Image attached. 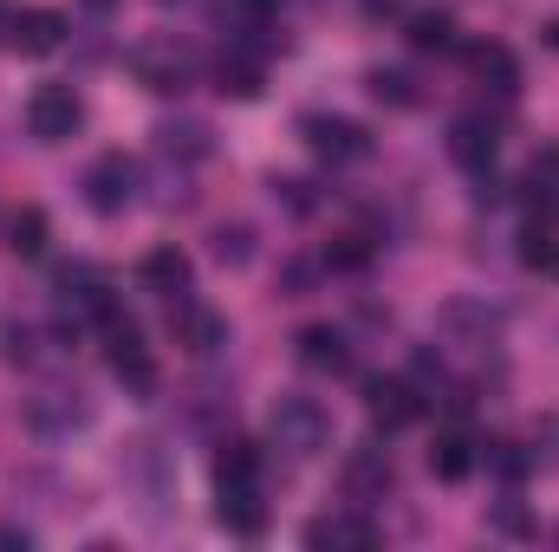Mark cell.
<instances>
[{
  "label": "cell",
  "instance_id": "cell-10",
  "mask_svg": "<svg viewBox=\"0 0 559 552\" xmlns=\"http://www.w3.org/2000/svg\"><path fill=\"white\" fill-rule=\"evenodd\" d=\"M365 410H371V422L391 435V429H411L423 416V397H417V384H404V377H371V384H365Z\"/></svg>",
  "mask_w": 559,
  "mask_h": 552
},
{
  "label": "cell",
  "instance_id": "cell-4",
  "mask_svg": "<svg viewBox=\"0 0 559 552\" xmlns=\"http://www.w3.org/2000/svg\"><path fill=\"white\" fill-rule=\"evenodd\" d=\"M85 422H92V404H85V391H79V384H46V391H33V397H26V429H33V435H46V442L72 435V429H85Z\"/></svg>",
  "mask_w": 559,
  "mask_h": 552
},
{
  "label": "cell",
  "instance_id": "cell-32",
  "mask_svg": "<svg viewBox=\"0 0 559 552\" xmlns=\"http://www.w3.org/2000/svg\"><path fill=\"white\" fill-rule=\"evenodd\" d=\"M26 547H33L26 527H0V552H26Z\"/></svg>",
  "mask_w": 559,
  "mask_h": 552
},
{
  "label": "cell",
  "instance_id": "cell-5",
  "mask_svg": "<svg viewBox=\"0 0 559 552\" xmlns=\"http://www.w3.org/2000/svg\"><path fill=\"white\" fill-rule=\"evenodd\" d=\"M52 292H59V312L72 319V325H98L118 299H111V279L98 274V267H85V261H72V267H59L52 279Z\"/></svg>",
  "mask_w": 559,
  "mask_h": 552
},
{
  "label": "cell",
  "instance_id": "cell-3",
  "mask_svg": "<svg viewBox=\"0 0 559 552\" xmlns=\"http://www.w3.org/2000/svg\"><path fill=\"white\" fill-rule=\"evenodd\" d=\"M138 189H143V169L124 149H105V156L85 169V202H92L98 215H124V208L138 202Z\"/></svg>",
  "mask_w": 559,
  "mask_h": 552
},
{
  "label": "cell",
  "instance_id": "cell-31",
  "mask_svg": "<svg viewBox=\"0 0 559 552\" xmlns=\"http://www.w3.org/2000/svg\"><path fill=\"white\" fill-rule=\"evenodd\" d=\"M274 202H286L293 215H312V182H299V176H274Z\"/></svg>",
  "mask_w": 559,
  "mask_h": 552
},
{
  "label": "cell",
  "instance_id": "cell-11",
  "mask_svg": "<svg viewBox=\"0 0 559 552\" xmlns=\"http://www.w3.org/2000/svg\"><path fill=\"white\" fill-rule=\"evenodd\" d=\"M156 156L163 163H209L215 156V131L202 124V118H169V124H156Z\"/></svg>",
  "mask_w": 559,
  "mask_h": 552
},
{
  "label": "cell",
  "instance_id": "cell-30",
  "mask_svg": "<svg viewBox=\"0 0 559 552\" xmlns=\"http://www.w3.org/2000/svg\"><path fill=\"white\" fill-rule=\"evenodd\" d=\"M488 468H495L501 481H521V475H527V455H521L514 442H488Z\"/></svg>",
  "mask_w": 559,
  "mask_h": 552
},
{
  "label": "cell",
  "instance_id": "cell-6",
  "mask_svg": "<svg viewBox=\"0 0 559 552\" xmlns=\"http://www.w3.org/2000/svg\"><path fill=\"white\" fill-rule=\"evenodd\" d=\"M299 137H306V149H312L319 163H358V156H371L365 124L332 118V111H306V118H299Z\"/></svg>",
  "mask_w": 559,
  "mask_h": 552
},
{
  "label": "cell",
  "instance_id": "cell-1",
  "mask_svg": "<svg viewBox=\"0 0 559 552\" xmlns=\"http://www.w3.org/2000/svg\"><path fill=\"white\" fill-rule=\"evenodd\" d=\"M267 435H274V448H286L293 461H312L325 442H332V410L319 404V397H280L274 410H267Z\"/></svg>",
  "mask_w": 559,
  "mask_h": 552
},
{
  "label": "cell",
  "instance_id": "cell-33",
  "mask_svg": "<svg viewBox=\"0 0 559 552\" xmlns=\"http://www.w3.org/2000/svg\"><path fill=\"white\" fill-rule=\"evenodd\" d=\"M495 527H501V533H527V514H521V507H501Z\"/></svg>",
  "mask_w": 559,
  "mask_h": 552
},
{
  "label": "cell",
  "instance_id": "cell-34",
  "mask_svg": "<svg viewBox=\"0 0 559 552\" xmlns=\"http://www.w3.org/2000/svg\"><path fill=\"white\" fill-rule=\"evenodd\" d=\"M547 46L559 52V20H547Z\"/></svg>",
  "mask_w": 559,
  "mask_h": 552
},
{
  "label": "cell",
  "instance_id": "cell-36",
  "mask_svg": "<svg viewBox=\"0 0 559 552\" xmlns=\"http://www.w3.org/2000/svg\"><path fill=\"white\" fill-rule=\"evenodd\" d=\"M248 7H254V13H267V7H274V0H248Z\"/></svg>",
  "mask_w": 559,
  "mask_h": 552
},
{
  "label": "cell",
  "instance_id": "cell-26",
  "mask_svg": "<svg viewBox=\"0 0 559 552\" xmlns=\"http://www.w3.org/2000/svg\"><path fill=\"white\" fill-rule=\"evenodd\" d=\"M235 481H261V455L248 442H228L215 455V488H235Z\"/></svg>",
  "mask_w": 559,
  "mask_h": 552
},
{
  "label": "cell",
  "instance_id": "cell-19",
  "mask_svg": "<svg viewBox=\"0 0 559 552\" xmlns=\"http://www.w3.org/2000/svg\"><path fill=\"white\" fill-rule=\"evenodd\" d=\"M468 72H475L488 92H501V98L521 92V59H514L501 39H475V46H468Z\"/></svg>",
  "mask_w": 559,
  "mask_h": 552
},
{
  "label": "cell",
  "instance_id": "cell-9",
  "mask_svg": "<svg viewBox=\"0 0 559 552\" xmlns=\"http://www.w3.org/2000/svg\"><path fill=\"white\" fill-rule=\"evenodd\" d=\"M13 52H26V59H46V52H59V39H66V13H52V7H20V13H7V33H0Z\"/></svg>",
  "mask_w": 559,
  "mask_h": 552
},
{
  "label": "cell",
  "instance_id": "cell-23",
  "mask_svg": "<svg viewBox=\"0 0 559 552\" xmlns=\"http://www.w3.org/2000/svg\"><path fill=\"white\" fill-rule=\"evenodd\" d=\"M527 202H534V215H559V143H547L527 163Z\"/></svg>",
  "mask_w": 559,
  "mask_h": 552
},
{
  "label": "cell",
  "instance_id": "cell-27",
  "mask_svg": "<svg viewBox=\"0 0 559 552\" xmlns=\"http://www.w3.org/2000/svg\"><path fill=\"white\" fill-rule=\"evenodd\" d=\"M215 261L222 267H248L254 261V228L248 221H222L215 228Z\"/></svg>",
  "mask_w": 559,
  "mask_h": 552
},
{
  "label": "cell",
  "instance_id": "cell-7",
  "mask_svg": "<svg viewBox=\"0 0 559 552\" xmlns=\"http://www.w3.org/2000/svg\"><path fill=\"white\" fill-rule=\"evenodd\" d=\"M79 124H85V105H79L72 85H39V92L26 98V131L39 143H66Z\"/></svg>",
  "mask_w": 559,
  "mask_h": 552
},
{
  "label": "cell",
  "instance_id": "cell-21",
  "mask_svg": "<svg viewBox=\"0 0 559 552\" xmlns=\"http://www.w3.org/2000/svg\"><path fill=\"white\" fill-rule=\"evenodd\" d=\"M46 235H52V221H46V208H33V202L0 221V241H7V254H20V261L46 254Z\"/></svg>",
  "mask_w": 559,
  "mask_h": 552
},
{
  "label": "cell",
  "instance_id": "cell-12",
  "mask_svg": "<svg viewBox=\"0 0 559 552\" xmlns=\"http://www.w3.org/2000/svg\"><path fill=\"white\" fill-rule=\"evenodd\" d=\"M138 279H143V292H156V299H189V286H195V267H189V254L182 248H156V254H143V267H138Z\"/></svg>",
  "mask_w": 559,
  "mask_h": 552
},
{
  "label": "cell",
  "instance_id": "cell-13",
  "mask_svg": "<svg viewBox=\"0 0 559 552\" xmlns=\"http://www.w3.org/2000/svg\"><path fill=\"white\" fill-rule=\"evenodd\" d=\"M215 520L241 540H254L267 527V507H261V481H235V488H215Z\"/></svg>",
  "mask_w": 559,
  "mask_h": 552
},
{
  "label": "cell",
  "instance_id": "cell-14",
  "mask_svg": "<svg viewBox=\"0 0 559 552\" xmlns=\"http://www.w3.org/2000/svg\"><path fill=\"white\" fill-rule=\"evenodd\" d=\"M442 332L462 338V345H495L501 305H488V299H449V305H442Z\"/></svg>",
  "mask_w": 559,
  "mask_h": 552
},
{
  "label": "cell",
  "instance_id": "cell-8",
  "mask_svg": "<svg viewBox=\"0 0 559 552\" xmlns=\"http://www.w3.org/2000/svg\"><path fill=\"white\" fill-rule=\"evenodd\" d=\"M131 72H138L150 92H189V79H195V52L182 46V39H150L131 52Z\"/></svg>",
  "mask_w": 559,
  "mask_h": 552
},
{
  "label": "cell",
  "instance_id": "cell-20",
  "mask_svg": "<svg viewBox=\"0 0 559 552\" xmlns=\"http://www.w3.org/2000/svg\"><path fill=\"white\" fill-rule=\"evenodd\" d=\"M495 149H501V137H495V124L488 118H455V131H449V156L462 163V169H488L495 163Z\"/></svg>",
  "mask_w": 559,
  "mask_h": 552
},
{
  "label": "cell",
  "instance_id": "cell-18",
  "mask_svg": "<svg viewBox=\"0 0 559 552\" xmlns=\"http://www.w3.org/2000/svg\"><path fill=\"white\" fill-rule=\"evenodd\" d=\"M306 547H332V552H371L378 547V527L365 514H325L306 527Z\"/></svg>",
  "mask_w": 559,
  "mask_h": 552
},
{
  "label": "cell",
  "instance_id": "cell-35",
  "mask_svg": "<svg viewBox=\"0 0 559 552\" xmlns=\"http://www.w3.org/2000/svg\"><path fill=\"white\" fill-rule=\"evenodd\" d=\"M547 274H559V235H554V254H547Z\"/></svg>",
  "mask_w": 559,
  "mask_h": 552
},
{
  "label": "cell",
  "instance_id": "cell-2",
  "mask_svg": "<svg viewBox=\"0 0 559 552\" xmlns=\"http://www.w3.org/2000/svg\"><path fill=\"white\" fill-rule=\"evenodd\" d=\"M98 332H105V358H111V377L131 391V397H150L156 391V364H150V351H143V332L131 312H105L98 319Z\"/></svg>",
  "mask_w": 559,
  "mask_h": 552
},
{
  "label": "cell",
  "instance_id": "cell-24",
  "mask_svg": "<svg viewBox=\"0 0 559 552\" xmlns=\"http://www.w3.org/2000/svg\"><path fill=\"white\" fill-rule=\"evenodd\" d=\"M215 79H222V92H228V98H261V59H254L241 39L222 52V72H215Z\"/></svg>",
  "mask_w": 559,
  "mask_h": 552
},
{
  "label": "cell",
  "instance_id": "cell-22",
  "mask_svg": "<svg viewBox=\"0 0 559 552\" xmlns=\"http://www.w3.org/2000/svg\"><path fill=\"white\" fill-rule=\"evenodd\" d=\"M475 468V435L468 429H442L436 442H429V475L436 481H462Z\"/></svg>",
  "mask_w": 559,
  "mask_h": 552
},
{
  "label": "cell",
  "instance_id": "cell-37",
  "mask_svg": "<svg viewBox=\"0 0 559 552\" xmlns=\"http://www.w3.org/2000/svg\"><path fill=\"white\" fill-rule=\"evenodd\" d=\"M7 13H13V7H7V0H0V33H7Z\"/></svg>",
  "mask_w": 559,
  "mask_h": 552
},
{
  "label": "cell",
  "instance_id": "cell-17",
  "mask_svg": "<svg viewBox=\"0 0 559 552\" xmlns=\"http://www.w3.org/2000/svg\"><path fill=\"white\" fill-rule=\"evenodd\" d=\"M384 494H391V455H384V448H358V455L345 461V501L371 507V501H384Z\"/></svg>",
  "mask_w": 559,
  "mask_h": 552
},
{
  "label": "cell",
  "instance_id": "cell-15",
  "mask_svg": "<svg viewBox=\"0 0 559 552\" xmlns=\"http://www.w3.org/2000/svg\"><path fill=\"white\" fill-rule=\"evenodd\" d=\"M176 345H189L195 358H209V351H222V345H228V319H222V312H209V305L176 299Z\"/></svg>",
  "mask_w": 559,
  "mask_h": 552
},
{
  "label": "cell",
  "instance_id": "cell-28",
  "mask_svg": "<svg viewBox=\"0 0 559 552\" xmlns=\"http://www.w3.org/2000/svg\"><path fill=\"white\" fill-rule=\"evenodd\" d=\"M411 46L417 52H449L455 46V20L449 13H411Z\"/></svg>",
  "mask_w": 559,
  "mask_h": 552
},
{
  "label": "cell",
  "instance_id": "cell-25",
  "mask_svg": "<svg viewBox=\"0 0 559 552\" xmlns=\"http://www.w3.org/2000/svg\"><path fill=\"white\" fill-rule=\"evenodd\" d=\"M365 92H371L378 105H391V111H411V105H417V79H411L404 65H371V72H365Z\"/></svg>",
  "mask_w": 559,
  "mask_h": 552
},
{
  "label": "cell",
  "instance_id": "cell-16",
  "mask_svg": "<svg viewBox=\"0 0 559 552\" xmlns=\"http://www.w3.org/2000/svg\"><path fill=\"white\" fill-rule=\"evenodd\" d=\"M293 351H299L306 371H332V377L352 371V345H345V332H332V325H306V332L293 338Z\"/></svg>",
  "mask_w": 559,
  "mask_h": 552
},
{
  "label": "cell",
  "instance_id": "cell-29",
  "mask_svg": "<svg viewBox=\"0 0 559 552\" xmlns=\"http://www.w3.org/2000/svg\"><path fill=\"white\" fill-rule=\"evenodd\" d=\"M0 358H7V364H33V358H39V332L7 319V325H0Z\"/></svg>",
  "mask_w": 559,
  "mask_h": 552
}]
</instances>
